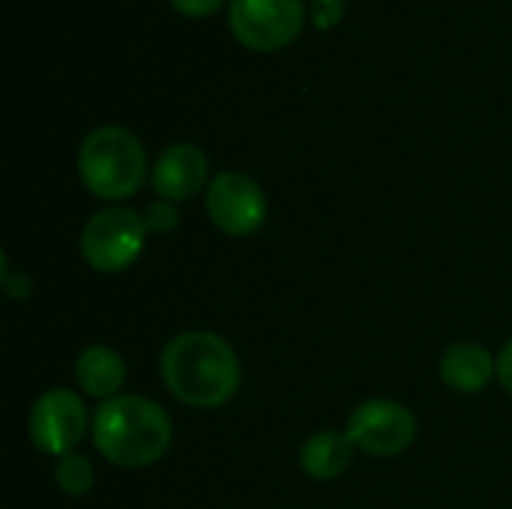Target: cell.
<instances>
[{"mask_svg":"<svg viewBox=\"0 0 512 509\" xmlns=\"http://www.w3.org/2000/svg\"><path fill=\"white\" fill-rule=\"evenodd\" d=\"M87 426H90V417H87L81 396L63 387L45 390L33 402L30 417H27V435L33 447L57 459L66 453H75V447L87 435Z\"/></svg>","mask_w":512,"mask_h":509,"instance_id":"obj_7","label":"cell"},{"mask_svg":"<svg viewBox=\"0 0 512 509\" xmlns=\"http://www.w3.org/2000/svg\"><path fill=\"white\" fill-rule=\"evenodd\" d=\"M495 360H498V381H501V387L512 396V339L501 348V354Z\"/></svg>","mask_w":512,"mask_h":509,"instance_id":"obj_17","label":"cell"},{"mask_svg":"<svg viewBox=\"0 0 512 509\" xmlns=\"http://www.w3.org/2000/svg\"><path fill=\"white\" fill-rule=\"evenodd\" d=\"M171 438V417L144 396L108 399L93 417V444L99 456L126 471H141L165 459Z\"/></svg>","mask_w":512,"mask_h":509,"instance_id":"obj_2","label":"cell"},{"mask_svg":"<svg viewBox=\"0 0 512 509\" xmlns=\"http://www.w3.org/2000/svg\"><path fill=\"white\" fill-rule=\"evenodd\" d=\"M147 225L132 207H105L93 213L81 231V255L96 273H120L144 252Z\"/></svg>","mask_w":512,"mask_h":509,"instance_id":"obj_4","label":"cell"},{"mask_svg":"<svg viewBox=\"0 0 512 509\" xmlns=\"http://www.w3.org/2000/svg\"><path fill=\"white\" fill-rule=\"evenodd\" d=\"M78 177L90 195L126 201L138 195L147 180V150L126 126H96L78 147Z\"/></svg>","mask_w":512,"mask_h":509,"instance_id":"obj_3","label":"cell"},{"mask_svg":"<svg viewBox=\"0 0 512 509\" xmlns=\"http://www.w3.org/2000/svg\"><path fill=\"white\" fill-rule=\"evenodd\" d=\"M309 18H312V27H318V30H333V27H339L342 18H345V0H312Z\"/></svg>","mask_w":512,"mask_h":509,"instance_id":"obj_15","label":"cell"},{"mask_svg":"<svg viewBox=\"0 0 512 509\" xmlns=\"http://www.w3.org/2000/svg\"><path fill=\"white\" fill-rule=\"evenodd\" d=\"M207 216L228 237H249L267 222V195L255 177L222 171L207 186Z\"/></svg>","mask_w":512,"mask_h":509,"instance_id":"obj_8","label":"cell"},{"mask_svg":"<svg viewBox=\"0 0 512 509\" xmlns=\"http://www.w3.org/2000/svg\"><path fill=\"white\" fill-rule=\"evenodd\" d=\"M141 216H144L147 231H153V234H168L180 225V210L174 207V201H162V198L150 201Z\"/></svg>","mask_w":512,"mask_h":509,"instance_id":"obj_14","label":"cell"},{"mask_svg":"<svg viewBox=\"0 0 512 509\" xmlns=\"http://www.w3.org/2000/svg\"><path fill=\"white\" fill-rule=\"evenodd\" d=\"M210 177V162L207 153L198 144H171L159 153L153 171H150V186L162 201H186L198 195Z\"/></svg>","mask_w":512,"mask_h":509,"instance_id":"obj_9","label":"cell"},{"mask_svg":"<svg viewBox=\"0 0 512 509\" xmlns=\"http://www.w3.org/2000/svg\"><path fill=\"white\" fill-rule=\"evenodd\" d=\"M309 12L303 0H231L228 6V27L234 39L249 51H282L288 48Z\"/></svg>","mask_w":512,"mask_h":509,"instance_id":"obj_5","label":"cell"},{"mask_svg":"<svg viewBox=\"0 0 512 509\" xmlns=\"http://www.w3.org/2000/svg\"><path fill=\"white\" fill-rule=\"evenodd\" d=\"M54 483H57V489H60L63 495L81 498V495H87V492L93 489L96 471H93L90 459H84V456H78V453H66V456H60L57 465H54Z\"/></svg>","mask_w":512,"mask_h":509,"instance_id":"obj_13","label":"cell"},{"mask_svg":"<svg viewBox=\"0 0 512 509\" xmlns=\"http://www.w3.org/2000/svg\"><path fill=\"white\" fill-rule=\"evenodd\" d=\"M75 381L93 399H117L126 381V360L108 345H90L75 360Z\"/></svg>","mask_w":512,"mask_h":509,"instance_id":"obj_11","label":"cell"},{"mask_svg":"<svg viewBox=\"0 0 512 509\" xmlns=\"http://www.w3.org/2000/svg\"><path fill=\"white\" fill-rule=\"evenodd\" d=\"M354 441L348 438V432H333V429H324V432H315L312 438L303 441L300 447V468L306 477L312 480H336L342 477L351 462H354Z\"/></svg>","mask_w":512,"mask_h":509,"instance_id":"obj_12","label":"cell"},{"mask_svg":"<svg viewBox=\"0 0 512 509\" xmlns=\"http://www.w3.org/2000/svg\"><path fill=\"white\" fill-rule=\"evenodd\" d=\"M171 6L183 18H210L225 6V0H171Z\"/></svg>","mask_w":512,"mask_h":509,"instance_id":"obj_16","label":"cell"},{"mask_svg":"<svg viewBox=\"0 0 512 509\" xmlns=\"http://www.w3.org/2000/svg\"><path fill=\"white\" fill-rule=\"evenodd\" d=\"M3 288H6V294H9V297H15V300H24V297L30 294V279H27V276H18V282H12V279H3Z\"/></svg>","mask_w":512,"mask_h":509,"instance_id":"obj_18","label":"cell"},{"mask_svg":"<svg viewBox=\"0 0 512 509\" xmlns=\"http://www.w3.org/2000/svg\"><path fill=\"white\" fill-rule=\"evenodd\" d=\"M438 372L453 393H483L498 378V360L480 342H456L444 351Z\"/></svg>","mask_w":512,"mask_h":509,"instance_id":"obj_10","label":"cell"},{"mask_svg":"<svg viewBox=\"0 0 512 509\" xmlns=\"http://www.w3.org/2000/svg\"><path fill=\"white\" fill-rule=\"evenodd\" d=\"M159 375L177 402L198 411H216L228 405L243 378L234 348L210 330L177 333L162 348Z\"/></svg>","mask_w":512,"mask_h":509,"instance_id":"obj_1","label":"cell"},{"mask_svg":"<svg viewBox=\"0 0 512 509\" xmlns=\"http://www.w3.org/2000/svg\"><path fill=\"white\" fill-rule=\"evenodd\" d=\"M348 438L375 459H396L417 441V417L393 399H366L348 414Z\"/></svg>","mask_w":512,"mask_h":509,"instance_id":"obj_6","label":"cell"}]
</instances>
